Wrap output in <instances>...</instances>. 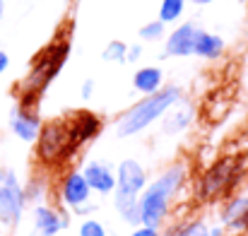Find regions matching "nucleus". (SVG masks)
I'll return each instance as SVG.
<instances>
[{"label":"nucleus","mask_w":248,"mask_h":236,"mask_svg":"<svg viewBox=\"0 0 248 236\" xmlns=\"http://www.w3.org/2000/svg\"><path fill=\"white\" fill-rule=\"evenodd\" d=\"M186 181H188V166H186L183 161L171 164V166L164 169L157 178L147 181L145 190H142L140 198H138L140 224L162 229L164 222L169 220L171 205H173L176 195L183 190Z\"/></svg>","instance_id":"f257e3e1"},{"label":"nucleus","mask_w":248,"mask_h":236,"mask_svg":"<svg viewBox=\"0 0 248 236\" xmlns=\"http://www.w3.org/2000/svg\"><path fill=\"white\" fill-rule=\"evenodd\" d=\"M183 96H186V92L181 87H176V84L162 87L155 94L142 96L138 104H133L130 109H125L116 118V135L118 138L140 135L142 130H147L150 126H155L157 121H162L176 104H181Z\"/></svg>","instance_id":"f03ea898"},{"label":"nucleus","mask_w":248,"mask_h":236,"mask_svg":"<svg viewBox=\"0 0 248 236\" xmlns=\"http://www.w3.org/2000/svg\"><path fill=\"white\" fill-rule=\"evenodd\" d=\"M147 171L138 159H123L116 166V190H113V210L128 227L140 224L138 198L147 186Z\"/></svg>","instance_id":"7ed1b4c3"},{"label":"nucleus","mask_w":248,"mask_h":236,"mask_svg":"<svg viewBox=\"0 0 248 236\" xmlns=\"http://www.w3.org/2000/svg\"><path fill=\"white\" fill-rule=\"evenodd\" d=\"M244 166H246L244 157H239V155L219 157L195 181V200L202 205H212L217 200L229 198L244 176Z\"/></svg>","instance_id":"20e7f679"},{"label":"nucleus","mask_w":248,"mask_h":236,"mask_svg":"<svg viewBox=\"0 0 248 236\" xmlns=\"http://www.w3.org/2000/svg\"><path fill=\"white\" fill-rule=\"evenodd\" d=\"M34 145H36V159L44 166H58L78 152L73 147V140H70L68 121L41 123V130H39Z\"/></svg>","instance_id":"39448f33"},{"label":"nucleus","mask_w":248,"mask_h":236,"mask_svg":"<svg viewBox=\"0 0 248 236\" xmlns=\"http://www.w3.org/2000/svg\"><path fill=\"white\" fill-rule=\"evenodd\" d=\"M68 56H70L68 41L48 46V48L39 56V61L31 65L29 79H27V84H24V94H27L29 99H36V96L51 84V79L58 78V73L63 70V65H65V61H68Z\"/></svg>","instance_id":"423d86ee"},{"label":"nucleus","mask_w":248,"mask_h":236,"mask_svg":"<svg viewBox=\"0 0 248 236\" xmlns=\"http://www.w3.org/2000/svg\"><path fill=\"white\" fill-rule=\"evenodd\" d=\"M27 207L24 186L12 169H0V222L5 227H17Z\"/></svg>","instance_id":"0eeeda50"},{"label":"nucleus","mask_w":248,"mask_h":236,"mask_svg":"<svg viewBox=\"0 0 248 236\" xmlns=\"http://www.w3.org/2000/svg\"><path fill=\"white\" fill-rule=\"evenodd\" d=\"M58 195H61V203L65 210H70L73 215L78 210H82L87 205H92V188L84 178L82 169H70L63 178H61V186H58Z\"/></svg>","instance_id":"6e6552de"},{"label":"nucleus","mask_w":248,"mask_h":236,"mask_svg":"<svg viewBox=\"0 0 248 236\" xmlns=\"http://www.w3.org/2000/svg\"><path fill=\"white\" fill-rule=\"evenodd\" d=\"M68 130H70L73 147L80 150L82 145H87L89 140H94V138L104 130V123H101V118H99L94 111L80 109V111L70 113V118H68Z\"/></svg>","instance_id":"1a4fd4ad"},{"label":"nucleus","mask_w":248,"mask_h":236,"mask_svg":"<svg viewBox=\"0 0 248 236\" xmlns=\"http://www.w3.org/2000/svg\"><path fill=\"white\" fill-rule=\"evenodd\" d=\"M31 222H34V234L36 236H58L63 229H68L70 217L51 205L36 203L31 210Z\"/></svg>","instance_id":"9d476101"},{"label":"nucleus","mask_w":248,"mask_h":236,"mask_svg":"<svg viewBox=\"0 0 248 236\" xmlns=\"http://www.w3.org/2000/svg\"><path fill=\"white\" fill-rule=\"evenodd\" d=\"M10 130H12V135L19 138L22 142L34 145V140H36V135H39V130H41V118H39L36 109L24 106V104L15 106L12 113H10Z\"/></svg>","instance_id":"9b49d317"},{"label":"nucleus","mask_w":248,"mask_h":236,"mask_svg":"<svg viewBox=\"0 0 248 236\" xmlns=\"http://www.w3.org/2000/svg\"><path fill=\"white\" fill-rule=\"evenodd\" d=\"M195 34H198V24H193V22H181L176 29H171L164 44V58H188V56H193Z\"/></svg>","instance_id":"f8f14e48"},{"label":"nucleus","mask_w":248,"mask_h":236,"mask_svg":"<svg viewBox=\"0 0 248 236\" xmlns=\"http://www.w3.org/2000/svg\"><path fill=\"white\" fill-rule=\"evenodd\" d=\"M82 173L92 188V193L96 195H113L116 190V169L106 161L92 159L82 166Z\"/></svg>","instance_id":"ddd939ff"},{"label":"nucleus","mask_w":248,"mask_h":236,"mask_svg":"<svg viewBox=\"0 0 248 236\" xmlns=\"http://www.w3.org/2000/svg\"><path fill=\"white\" fill-rule=\"evenodd\" d=\"M219 224L229 232H248V195H232L219 210Z\"/></svg>","instance_id":"4468645a"},{"label":"nucleus","mask_w":248,"mask_h":236,"mask_svg":"<svg viewBox=\"0 0 248 236\" xmlns=\"http://www.w3.org/2000/svg\"><path fill=\"white\" fill-rule=\"evenodd\" d=\"M224 51H227V44H224V39H222L219 34L198 27L195 46H193V56H195V58H202V61H217V58L224 56Z\"/></svg>","instance_id":"2eb2a0df"},{"label":"nucleus","mask_w":248,"mask_h":236,"mask_svg":"<svg viewBox=\"0 0 248 236\" xmlns=\"http://www.w3.org/2000/svg\"><path fill=\"white\" fill-rule=\"evenodd\" d=\"M164 236H227V229L222 224H207L205 220H183Z\"/></svg>","instance_id":"dca6fc26"},{"label":"nucleus","mask_w":248,"mask_h":236,"mask_svg":"<svg viewBox=\"0 0 248 236\" xmlns=\"http://www.w3.org/2000/svg\"><path fill=\"white\" fill-rule=\"evenodd\" d=\"M133 87L135 92H140L142 96L155 94L157 89L164 87V70L157 65H147V68H138L133 75Z\"/></svg>","instance_id":"f3484780"},{"label":"nucleus","mask_w":248,"mask_h":236,"mask_svg":"<svg viewBox=\"0 0 248 236\" xmlns=\"http://www.w3.org/2000/svg\"><path fill=\"white\" fill-rule=\"evenodd\" d=\"M162 121H164L162 130L166 135H178V133L190 128V123H193V106L190 104H176Z\"/></svg>","instance_id":"a211bd4d"},{"label":"nucleus","mask_w":248,"mask_h":236,"mask_svg":"<svg viewBox=\"0 0 248 236\" xmlns=\"http://www.w3.org/2000/svg\"><path fill=\"white\" fill-rule=\"evenodd\" d=\"M186 5H188V0H162L159 17L157 19H162L166 27L173 24V22H178L183 17V12H186Z\"/></svg>","instance_id":"6ab92c4d"},{"label":"nucleus","mask_w":248,"mask_h":236,"mask_svg":"<svg viewBox=\"0 0 248 236\" xmlns=\"http://www.w3.org/2000/svg\"><path fill=\"white\" fill-rule=\"evenodd\" d=\"M125 53H128V44L125 41H121V39H113V41H108L106 44V48L101 51V58L106 61V63H125Z\"/></svg>","instance_id":"aec40b11"},{"label":"nucleus","mask_w":248,"mask_h":236,"mask_svg":"<svg viewBox=\"0 0 248 236\" xmlns=\"http://www.w3.org/2000/svg\"><path fill=\"white\" fill-rule=\"evenodd\" d=\"M138 34H140V39H142V41H150V44L162 41V39L166 36V24L162 22V19H152V22L142 24Z\"/></svg>","instance_id":"412c9836"},{"label":"nucleus","mask_w":248,"mask_h":236,"mask_svg":"<svg viewBox=\"0 0 248 236\" xmlns=\"http://www.w3.org/2000/svg\"><path fill=\"white\" fill-rule=\"evenodd\" d=\"M78 236H108V232H106V227L99 220L84 217L80 222V227H78Z\"/></svg>","instance_id":"4be33fe9"},{"label":"nucleus","mask_w":248,"mask_h":236,"mask_svg":"<svg viewBox=\"0 0 248 236\" xmlns=\"http://www.w3.org/2000/svg\"><path fill=\"white\" fill-rule=\"evenodd\" d=\"M128 236H164V234H162V229H157V227L138 224V227H133V232H130Z\"/></svg>","instance_id":"5701e85b"},{"label":"nucleus","mask_w":248,"mask_h":236,"mask_svg":"<svg viewBox=\"0 0 248 236\" xmlns=\"http://www.w3.org/2000/svg\"><path fill=\"white\" fill-rule=\"evenodd\" d=\"M142 53H145L142 44H130L128 46V53H125V63H138L142 58Z\"/></svg>","instance_id":"b1692460"},{"label":"nucleus","mask_w":248,"mask_h":236,"mask_svg":"<svg viewBox=\"0 0 248 236\" xmlns=\"http://www.w3.org/2000/svg\"><path fill=\"white\" fill-rule=\"evenodd\" d=\"M94 87H96V84H94V79L92 78H87L82 82V89H80V96H82V101H89V99H92V94H94Z\"/></svg>","instance_id":"393cba45"},{"label":"nucleus","mask_w":248,"mask_h":236,"mask_svg":"<svg viewBox=\"0 0 248 236\" xmlns=\"http://www.w3.org/2000/svg\"><path fill=\"white\" fill-rule=\"evenodd\" d=\"M7 68H10V56H7L5 51H0V75H2Z\"/></svg>","instance_id":"a878e982"},{"label":"nucleus","mask_w":248,"mask_h":236,"mask_svg":"<svg viewBox=\"0 0 248 236\" xmlns=\"http://www.w3.org/2000/svg\"><path fill=\"white\" fill-rule=\"evenodd\" d=\"M188 2H193V5H212L215 0H188Z\"/></svg>","instance_id":"bb28decb"},{"label":"nucleus","mask_w":248,"mask_h":236,"mask_svg":"<svg viewBox=\"0 0 248 236\" xmlns=\"http://www.w3.org/2000/svg\"><path fill=\"white\" fill-rule=\"evenodd\" d=\"M2 15H5V0H0V19H2Z\"/></svg>","instance_id":"cd10ccee"}]
</instances>
